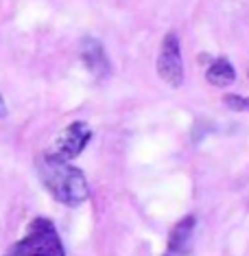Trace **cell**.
<instances>
[{"label":"cell","instance_id":"1","mask_svg":"<svg viewBox=\"0 0 249 256\" xmlns=\"http://www.w3.org/2000/svg\"><path fill=\"white\" fill-rule=\"evenodd\" d=\"M37 176L42 180L44 188L53 195L63 206H81L90 197L88 180L70 162L53 160L48 156H42L37 160Z\"/></svg>","mask_w":249,"mask_h":256},{"label":"cell","instance_id":"2","mask_svg":"<svg viewBox=\"0 0 249 256\" xmlns=\"http://www.w3.org/2000/svg\"><path fill=\"white\" fill-rule=\"evenodd\" d=\"M4 256H66V250L53 221L35 217L28 224L24 236L13 243Z\"/></svg>","mask_w":249,"mask_h":256},{"label":"cell","instance_id":"3","mask_svg":"<svg viewBox=\"0 0 249 256\" xmlns=\"http://www.w3.org/2000/svg\"><path fill=\"white\" fill-rule=\"evenodd\" d=\"M90 140H92L90 125L83 123V120H74L66 130H61V134L55 138V142L50 144V149L46 151V156L53 160L72 162L74 158H79L83 154V149L88 147Z\"/></svg>","mask_w":249,"mask_h":256},{"label":"cell","instance_id":"4","mask_svg":"<svg viewBox=\"0 0 249 256\" xmlns=\"http://www.w3.org/2000/svg\"><path fill=\"white\" fill-rule=\"evenodd\" d=\"M158 74L164 84L179 88L184 84V60H182V46H179L177 33H166L162 40V48L158 55Z\"/></svg>","mask_w":249,"mask_h":256},{"label":"cell","instance_id":"5","mask_svg":"<svg viewBox=\"0 0 249 256\" xmlns=\"http://www.w3.org/2000/svg\"><path fill=\"white\" fill-rule=\"evenodd\" d=\"M197 228V217L195 214H186L173 226L169 246H166L164 256H188L193 250V234Z\"/></svg>","mask_w":249,"mask_h":256},{"label":"cell","instance_id":"6","mask_svg":"<svg viewBox=\"0 0 249 256\" xmlns=\"http://www.w3.org/2000/svg\"><path fill=\"white\" fill-rule=\"evenodd\" d=\"M81 60H83L88 70L94 74L96 79H105V77H109V72H112L105 48H103V44L94 38H85L83 42H81Z\"/></svg>","mask_w":249,"mask_h":256},{"label":"cell","instance_id":"7","mask_svg":"<svg viewBox=\"0 0 249 256\" xmlns=\"http://www.w3.org/2000/svg\"><path fill=\"white\" fill-rule=\"evenodd\" d=\"M206 79L210 81L212 86L223 88V86H230L232 81L236 79V70H234V66H232V62L228 57H219V60H214L210 64V68L206 70Z\"/></svg>","mask_w":249,"mask_h":256},{"label":"cell","instance_id":"8","mask_svg":"<svg viewBox=\"0 0 249 256\" xmlns=\"http://www.w3.org/2000/svg\"><path fill=\"white\" fill-rule=\"evenodd\" d=\"M225 106L234 112H249V98L247 96H236V94H228L223 96Z\"/></svg>","mask_w":249,"mask_h":256},{"label":"cell","instance_id":"9","mask_svg":"<svg viewBox=\"0 0 249 256\" xmlns=\"http://www.w3.org/2000/svg\"><path fill=\"white\" fill-rule=\"evenodd\" d=\"M7 103H4V98H2V94H0V118H4V116H7Z\"/></svg>","mask_w":249,"mask_h":256}]
</instances>
